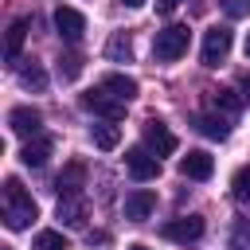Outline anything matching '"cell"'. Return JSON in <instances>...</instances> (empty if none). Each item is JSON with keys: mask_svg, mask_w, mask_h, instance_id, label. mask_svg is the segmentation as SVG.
<instances>
[{"mask_svg": "<svg viewBox=\"0 0 250 250\" xmlns=\"http://www.w3.org/2000/svg\"><path fill=\"white\" fill-rule=\"evenodd\" d=\"M35 215H39L35 199L23 191V184L16 176H8L4 180V223H8V230H27L35 223Z\"/></svg>", "mask_w": 250, "mask_h": 250, "instance_id": "cell-1", "label": "cell"}, {"mask_svg": "<svg viewBox=\"0 0 250 250\" xmlns=\"http://www.w3.org/2000/svg\"><path fill=\"white\" fill-rule=\"evenodd\" d=\"M188 39H191V31H188L184 23H168L164 31H156V39H152V55H156L160 62H176V59L188 55Z\"/></svg>", "mask_w": 250, "mask_h": 250, "instance_id": "cell-2", "label": "cell"}, {"mask_svg": "<svg viewBox=\"0 0 250 250\" xmlns=\"http://www.w3.org/2000/svg\"><path fill=\"white\" fill-rule=\"evenodd\" d=\"M230 43H234L230 27H211V31L203 35V51H199V62H203V66H219V62L230 55Z\"/></svg>", "mask_w": 250, "mask_h": 250, "instance_id": "cell-3", "label": "cell"}, {"mask_svg": "<svg viewBox=\"0 0 250 250\" xmlns=\"http://www.w3.org/2000/svg\"><path fill=\"white\" fill-rule=\"evenodd\" d=\"M125 168H129V176H133V180L148 184V180H156V176H160V156L137 145V148H129V152H125Z\"/></svg>", "mask_w": 250, "mask_h": 250, "instance_id": "cell-4", "label": "cell"}, {"mask_svg": "<svg viewBox=\"0 0 250 250\" xmlns=\"http://www.w3.org/2000/svg\"><path fill=\"white\" fill-rule=\"evenodd\" d=\"M160 234L168 242H199L203 238V219L199 215H180V219H168L160 227Z\"/></svg>", "mask_w": 250, "mask_h": 250, "instance_id": "cell-5", "label": "cell"}, {"mask_svg": "<svg viewBox=\"0 0 250 250\" xmlns=\"http://www.w3.org/2000/svg\"><path fill=\"white\" fill-rule=\"evenodd\" d=\"M82 109H90V113H98V117H105V121H121V117H125V102H117V98L105 94V90L82 94Z\"/></svg>", "mask_w": 250, "mask_h": 250, "instance_id": "cell-6", "label": "cell"}, {"mask_svg": "<svg viewBox=\"0 0 250 250\" xmlns=\"http://www.w3.org/2000/svg\"><path fill=\"white\" fill-rule=\"evenodd\" d=\"M145 148L156 152V156H172V152H176V133H172L164 121L148 117V121H145Z\"/></svg>", "mask_w": 250, "mask_h": 250, "instance_id": "cell-7", "label": "cell"}, {"mask_svg": "<svg viewBox=\"0 0 250 250\" xmlns=\"http://www.w3.org/2000/svg\"><path fill=\"white\" fill-rule=\"evenodd\" d=\"M82 188H86V164H82V160H70V164L59 172L55 191H59V199H66V195H82Z\"/></svg>", "mask_w": 250, "mask_h": 250, "instance_id": "cell-8", "label": "cell"}, {"mask_svg": "<svg viewBox=\"0 0 250 250\" xmlns=\"http://www.w3.org/2000/svg\"><path fill=\"white\" fill-rule=\"evenodd\" d=\"M152 211H156V195H152L148 188H137V191L125 195V219H129V223H145Z\"/></svg>", "mask_w": 250, "mask_h": 250, "instance_id": "cell-9", "label": "cell"}, {"mask_svg": "<svg viewBox=\"0 0 250 250\" xmlns=\"http://www.w3.org/2000/svg\"><path fill=\"white\" fill-rule=\"evenodd\" d=\"M39 125H43V117H39V109H31V105H16V109L8 113V129L20 133V137H39Z\"/></svg>", "mask_w": 250, "mask_h": 250, "instance_id": "cell-10", "label": "cell"}, {"mask_svg": "<svg viewBox=\"0 0 250 250\" xmlns=\"http://www.w3.org/2000/svg\"><path fill=\"white\" fill-rule=\"evenodd\" d=\"M180 172H184L188 180H211V172H215V156L203 152V148H191V152L180 160Z\"/></svg>", "mask_w": 250, "mask_h": 250, "instance_id": "cell-11", "label": "cell"}, {"mask_svg": "<svg viewBox=\"0 0 250 250\" xmlns=\"http://www.w3.org/2000/svg\"><path fill=\"white\" fill-rule=\"evenodd\" d=\"M55 27H59V35H62V39L78 43V39H82V31H86V16H82V12H74V8H59V12H55Z\"/></svg>", "mask_w": 250, "mask_h": 250, "instance_id": "cell-12", "label": "cell"}, {"mask_svg": "<svg viewBox=\"0 0 250 250\" xmlns=\"http://www.w3.org/2000/svg\"><path fill=\"white\" fill-rule=\"evenodd\" d=\"M195 129H199L203 137H211V141H227V137H230V117L219 113V109H215V113H199V117H195Z\"/></svg>", "mask_w": 250, "mask_h": 250, "instance_id": "cell-13", "label": "cell"}, {"mask_svg": "<svg viewBox=\"0 0 250 250\" xmlns=\"http://www.w3.org/2000/svg\"><path fill=\"white\" fill-rule=\"evenodd\" d=\"M51 148H55V141H51V137H31V141L20 148V160H23L27 168H43V164H47V156H51Z\"/></svg>", "mask_w": 250, "mask_h": 250, "instance_id": "cell-14", "label": "cell"}, {"mask_svg": "<svg viewBox=\"0 0 250 250\" xmlns=\"http://www.w3.org/2000/svg\"><path fill=\"white\" fill-rule=\"evenodd\" d=\"M102 90L105 94H113L117 102H133L137 98V78H129V74H105V82H102Z\"/></svg>", "mask_w": 250, "mask_h": 250, "instance_id": "cell-15", "label": "cell"}, {"mask_svg": "<svg viewBox=\"0 0 250 250\" xmlns=\"http://www.w3.org/2000/svg\"><path fill=\"white\" fill-rule=\"evenodd\" d=\"M23 39H27V20H12L8 23V39H4V59L16 66L20 62V47H23Z\"/></svg>", "mask_w": 250, "mask_h": 250, "instance_id": "cell-16", "label": "cell"}, {"mask_svg": "<svg viewBox=\"0 0 250 250\" xmlns=\"http://www.w3.org/2000/svg\"><path fill=\"white\" fill-rule=\"evenodd\" d=\"M59 219H62L66 227H82V223H86V199H82V195L59 199Z\"/></svg>", "mask_w": 250, "mask_h": 250, "instance_id": "cell-17", "label": "cell"}, {"mask_svg": "<svg viewBox=\"0 0 250 250\" xmlns=\"http://www.w3.org/2000/svg\"><path fill=\"white\" fill-rule=\"evenodd\" d=\"M90 141L98 145V148H117L121 145V129L113 125V121H98V125H90Z\"/></svg>", "mask_w": 250, "mask_h": 250, "instance_id": "cell-18", "label": "cell"}, {"mask_svg": "<svg viewBox=\"0 0 250 250\" xmlns=\"http://www.w3.org/2000/svg\"><path fill=\"white\" fill-rule=\"evenodd\" d=\"M211 105L223 109L227 117H234L242 109V94H234V90H211Z\"/></svg>", "mask_w": 250, "mask_h": 250, "instance_id": "cell-19", "label": "cell"}, {"mask_svg": "<svg viewBox=\"0 0 250 250\" xmlns=\"http://www.w3.org/2000/svg\"><path fill=\"white\" fill-rule=\"evenodd\" d=\"M105 55H109L113 62H129V59H133V43H129V35H125V31H117V35L109 39Z\"/></svg>", "mask_w": 250, "mask_h": 250, "instance_id": "cell-20", "label": "cell"}, {"mask_svg": "<svg viewBox=\"0 0 250 250\" xmlns=\"http://www.w3.org/2000/svg\"><path fill=\"white\" fill-rule=\"evenodd\" d=\"M20 82H23L27 90H43V86H47V74H43V66H39L35 59H27V66H20Z\"/></svg>", "mask_w": 250, "mask_h": 250, "instance_id": "cell-21", "label": "cell"}, {"mask_svg": "<svg viewBox=\"0 0 250 250\" xmlns=\"http://www.w3.org/2000/svg\"><path fill=\"white\" fill-rule=\"evenodd\" d=\"M31 250H66V238H62V230H39L31 238Z\"/></svg>", "mask_w": 250, "mask_h": 250, "instance_id": "cell-22", "label": "cell"}, {"mask_svg": "<svg viewBox=\"0 0 250 250\" xmlns=\"http://www.w3.org/2000/svg\"><path fill=\"white\" fill-rule=\"evenodd\" d=\"M230 188H234V199H238V203H250V164L234 172V180H230Z\"/></svg>", "mask_w": 250, "mask_h": 250, "instance_id": "cell-23", "label": "cell"}, {"mask_svg": "<svg viewBox=\"0 0 250 250\" xmlns=\"http://www.w3.org/2000/svg\"><path fill=\"white\" fill-rule=\"evenodd\" d=\"M219 8L227 12V20H246L250 16V0H219Z\"/></svg>", "mask_w": 250, "mask_h": 250, "instance_id": "cell-24", "label": "cell"}, {"mask_svg": "<svg viewBox=\"0 0 250 250\" xmlns=\"http://www.w3.org/2000/svg\"><path fill=\"white\" fill-rule=\"evenodd\" d=\"M59 74H62L66 82L78 78V74H82V59H78V55H62V59H59Z\"/></svg>", "mask_w": 250, "mask_h": 250, "instance_id": "cell-25", "label": "cell"}, {"mask_svg": "<svg viewBox=\"0 0 250 250\" xmlns=\"http://www.w3.org/2000/svg\"><path fill=\"white\" fill-rule=\"evenodd\" d=\"M230 250H250V223H246V219L234 227V234H230Z\"/></svg>", "mask_w": 250, "mask_h": 250, "instance_id": "cell-26", "label": "cell"}, {"mask_svg": "<svg viewBox=\"0 0 250 250\" xmlns=\"http://www.w3.org/2000/svg\"><path fill=\"white\" fill-rule=\"evenodd\" d=\"M156 12H160V16H172V12H176V0H156Z\"/></svg>", "mask_w": 250, "mask_h": 250, "instance_id": "cell-27", "label": "cell"}, {"mask_svg": "<svg viewBox=\"0 0 250 250\" xmlns=\"http://www.w3.org/2000/svg\"><path fill=\"white\" fill-rule=\"evenodd\" d=\"M242 102L250 105V74H242Z\"/></svg>", "mask_w": 250, "mask_h": 250, "instance_id": "cell-28", "label": "cell"}, {"mask_svg": "<svg viewBox=\"0 0 250 250\" xmlns=\"http://www.w3.org/2000/svg\"><path fill=\"white\" fill-rule=\"evenodd\" d=\"M121 4H125V8H141L145 0H121Z\"/></svg>", "mask_w": 250, "mask_h": 250, "instance_id": "cell-29", "label": "cell"}, {"mask_svg": "<svg viewBox=\"0 0 250 250\" xmlns=\"http://www.w3.org/2000/svg\"><path fill=\"white\" fill-rule=\"evenodd\" d=\"M129 250H148V246H141V242H133V246H129Z\"/></svg>", "mask_w": 250, "mask_h": 250, "instance_id": "cell-30", "label": "cell"}, {"mask_svg": "<svg viewBox=\"0 0 250 250\" xmlns=\"http://www.w3.org/2000/svg\"><path fill=\"white\" fill-rule=\"evenodd\" d=\"M246 59H250V39H246Z\"/></svg>", "mask_w": 250, "mask_h": 250, "instance_id": "cell-31", "label": "cell"}]
</instances>
